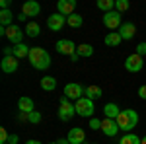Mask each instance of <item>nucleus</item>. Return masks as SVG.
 Instances as JSON below:
<instances>
[{"label": "nucleus", "instance_id": "f257e3e1", "mask_svg": "<svg viewBox=\"0 0 146 144\" xmlns=\"http://www.w3.org/2000/svg\"><path fill=\"white\" fill-rule=\"evenodd\" d=\"M27 58H29V62H31V66L35 70H47V68L51 66V55L47 53L43 47H31Z\"/></svg>", "mask_w": 146, "mask_h": 144}, {"label": "nucleus", "instance_id": "f03ea898", "mask_svg": "<svg viewBox=\"0 0 146 144\" xmlns=\"http://www.w3.org/2000/svg\"><path fill=\"white\" fill-rule=\"evenodd\" d=\"M115 121H117V125H119L121 131L131 133L136 125H138V113H136L135 109H123V111H121V115H119Z\"/></svg>", "mask_w": 146, "mask_h": 144}, {"label": "nucleus", "instance_id": "7ed1b4c3", "mask_svg": "<svg viewBox=\"0 0 146 144\" xmlns=\"http://www.w3.org/2000/svg\"><path fill=\"white\" fill-rule=\"evenodd\" d=\"M74 113H76V107H74V103H70L68 98H60L58 100V119L60 121H70L72 117H74Z\"/></svg>", "mask_w": 146, "mask_h": 144}, {"label": "nucleus", "instance_id": "20e7f679", "mask_svg": "<svg viewBox=\"0 0 146 144\" xmlns=\"http://www.w3.org/2000/svg\"><path fill=\"white\" fill-rule=\"evenodd\" d=\"M74 107H76V115H80V117H92V115H94V111H96L94 101L88 100L86 96H84L82 100L76 101V103H74Z\"/></svg>", "mask_w": 146, "mask_h": 144}, {"label": "nucleus", "instance_id": "39448f33", "mask_svg": "<svg viewBox=\"0 0 146 144\" xmlns=\"http://www.w3.org/2000/svg\"><path fill=\"white\" fill-rule=\"evenodd\" d=\"M84 92H86V88H82L78 82H70V84H66V86H64V98L74 100V103H76L78 100H82V98H84Z\"/></svg>", "mask_w": 146, "mask_h": 144}, {"label": "nucleus", "instance_id": "423d86ee", "mask_svg": "<svg viewBox=\"0 0 146 144\" xmlns=\"http://www.w3.org/2000/svg\"><path fill=\"white\" fill-rule=\"evenodd\" d=\"M125 68H127L129 72H140V70L144 68V56L136 55V53L129 55L127 60H125Z\"/></svg>", "mask_w": 146, "mask_h": 144}, {"label": "nucleus", "instance_id": "0eeeda50", "mask_svg": "<svg viewBox=\"0 0 146 144\" xmlns=\"http://www.w3.org/2000/svg\"><path fill=\"white\" fill-rule=\"evenodd\" d=\"M103 25L107 27V29H119L123 22H121V14L117 10H111L107 12V14H103Z\"/></svg>", "mask_w": 146, "mask_h": 144}, {"label": "nucleus", "instance_id": "6e6552de", "mask_svg": "<svg viewBox=\"0 0 146 144\" xmlns=\"http://www.w3.org/2000/svg\"><path fill=\"white\" fill-rule=\"evenodd\" d=\"M23 35H25V31H23L20 25H10V27H4V37H8L14 45H20L23 39Z\"/></svg>", "mask_w": 146, "mask_h": 144}, {"label": "nucleus", "instance_id": "1a4fd4ad", "mask_svg": "<svg viewBox=\"0 0 146 144\" xmlns=\"http://www.w3.org/2000/svg\"><path fill=\"white\" fill-rule=\"evenodd\" d=\"M55 49H56V53H60V55L72 56V55H76L78 45H74L70 39H58V41H56V45H55Z\"/></svg>", "mask_w": 146, "mask_h": 144}, {"label": "nucleus", "instance_id": "9d476101", "mask_svg": "<svg viewBox=\"0 0 146 144\" xmlns=\"http://www.w3.org/2000/svg\"><path fill=\"white\" fill-rule=\"evenodd\" d=\"M64 23H66V16H62V14H51L49 18H47V27L51 29V31H60L62 27H64Z\"/></svg>", "mask_w": 146, "mask_h": 144}, {"label": "nucleus", "instance_id": "9b49d317", "mask_svg": "<svg viewBox=\"0 0 146 144\" xmlns=\"http://www.w3.org/2000/svg\"><path fill=\"white\" fill-rule=\"evenodd\" d=\"M101 131L105 136H117L119 133V125L115 119H107V117H103V121H101Z\"/></svg>", "mask_w": 146, "mask_h": 144}, {"label": "nucleus", "instance_id": "f8f14e48", "mask_svg": "<svg viewBox=\"0 0 146 144\" xmlns=\"http://www.w3.org/2000/svg\"><path fill=\"white\" fill-rule=\"evenodd\" d=\"M56 10L58 14H62V16H72V14H76V0H58V4H56Z\"/></svg>", "mask_w": 146, "mask_h": 144}, {"label": "nucleus", "instance_id": "ddd939ff", "mask_svg": "<svg viewBox=\"0 0 146 144\" xmlns=\"http://www.w3.org/2000/svg\"><path fill=\"white\" fill-rule=\"evenodd\" d=\"M135 33H136V25L133 22H123V25L119 27V35H121V39H123V41L133 39Z\"/></svg>", "mask_w": 146, "mask_h": 144}, {"label": "nucleus", "instance_id": "4468645a", "mask_svg": "<svg viewBox=\"0 0 146 144\" xmlns=\"http://www.w3.org/2000/svg\"><path fill=\"white\" fill-rule=\"evenodd\" d=\"M0 66H2V70H4L6 74H12V72H16V70H18L20 62H18V58H16V56L12 55V56H4V58H2Z\"/></svg>", "mask_w": 146, "mask_h": 144}, {"label": "nucleus", "instance_id": "2eb2a0df", "mask_svg": "<svg viewBox=\"0 0 146 144\" xmlns=\"http://www.w3.org/2000/svg\"><path fill=\"white\" fill-rule=\"evenodd\" d=\"M66 138H68V142H70V144H82L84 140H86V133H84L80 127H74V129L68 131Z\"/></svg>", "mask_w": 146, "mask_h": 144}, {"label": "nucleus", "instance_id": "dca6fc26", "mask_svg": "<svg viewBox=\"0 0 146 144\" xmlns=\"http://www.w3.org/2000/svg\"><path fill=\"white\" fill-rule=\"evenodd\" d=\"M39 12H41V6H39V2H35V0H27L22 6V14H25L27 18L39 16Z\"/></svg>", "mask_w": 146, "mask_h": 144}, {"label": "nucleus", "instance_id": "f3484780", "mask_svg": "<svg viewBox=\"0 0 146 144\" xmlns=\"http://www.w3.org/2000/svg\"><path fill=\"white\" fill-rule=\"evenodd\" d=\"M18 109L22 111L23 115H29L31 111H35V103L31 98H27V96H23V98H20L18 100Z\"/></svg>", "mask_w": 146, "mask_h": 144}, {"label": "nucleus", "instance_id": "a211bd4d", "mask_svg": "<svg viewBox=\"0 0 146 144\" xmlns=\"http://www.w3.org/2000/svg\"><path fill=\"white\" fill-rule=\"evenodd\" d=\"M103 115H105L107 119H117V117L121 115V109H119L117 103H105V105H103Z\"/></svg>", "mask_w": 146, "mask_h": 144}, {"label": "nucleus", "instance_id": "6ab92c4d", "mask_svg": "<svg viewBox=\"0 0 146 144\" xmlns=\"http://www.w3.org/2000/svg\"><path fill=\"white\" fill-rule=\"evenodd\" d=\"M29 51H31V47H27L25 43H20L14 47V56L20 60V58H25V56H29Z\"/></svg>", "mask_w": 146, "mask_h": 144}, {"label": "nucleus", "instance_id": "aec40b11", "mask_svg": "<svg viewBox=\"0 0 146 144\" xmlns=\"http://www.w3.org/2000/svg\"><path fill=\"white\" fill-rule=\"evenodd\" d=\"M12 20H14L12 10H0V27H10V25H14Z\"/></svg>", "mask_w": 146, "mask_h": 144}, {"label": "nucleus", "instance_id": "412c9836", "mask_svg": "<svg viewBox=\"0 0 146 144\" xmlns=\"http://www.w3.org/2000/svg\"><path fill=\"white\" fill-rule=\"evenodd\" d=\"M121 35H119V31H111V33L105 35V45L107 47H119L121 45Z\"/></svg>", "mask_w": 146, "mask_h": 144}, {"label": "nucleus", "instance_id": "4be33fe9", "mask_svg": "<svg viewBox=\"0 0 146 144\" xmlns=\"http://www.w3.org/2000/svg\"><path fill=\"white\" fill-rule=\"evenodd\" d=\"M101 94H103V92H101L100 86H88V88H86V92H84V96H86L88 100H92V101L100 100Z\"/></svg>", "mask_w": 146, "mask_h": 144}, {"label": "nucleus", "instance_id": "5701e85b", "mask_svg": "<svg viewBox=\"0 0 146 144\" xmlns=\"http://www.w3.org/2000/svg\"><path fill=\"white\" fill-rule=\"evenodd\" d=\"M39 86L45 90V92H53V90L56 88V78H53V76H45V78H41Z\"/></svg>", "mask_w": 146, "mask_h": 144}, {"label": "nucleus", "instance_id": "b1692460", "mask_svg": "<svg viewBox=\"0 0 146 144\" xmlns=\"http://www.w3.org/2000/svg\"><path fill=\"white\" fill-rule=\"evenodd\" d=\"M39 31H41V27H39V23H37V22H29V23H27V27H25V35H27V37H37Z\"/></svg>", "mask_w": 146, "mask_h": 144}, {"label": "nucleus", "instance_id": "393cba45", "mask_svg": "<svg viewBox=\"0 0 146 144\" xmlns=\"http://www.w3.org/2000/svg\"><path fill=\"white\" fill-rule=\"evenodd\" d=\"M76 53H78V56H92L94 55V47L88 43H82V45H78Z\"/></svg>", "mask_w": 146, "mask_h": 144}, {"label": "nucleus", "instance_id": "a878e982", "mask_svg": "<svg viewBox=\"0 0 146 144\" xmlns=\"http://www.w3.org/2000/svg\"><path fill=\"white\" fill-rule=\"evenodd\" d=\"M140 140H142L140 136H136V134H133V133H127L123 138L119 140V144H140Z\"/></svg>", "mask_w": 146, "mask_h": 144}, {"label": "nucleus", "instance_id": "bb28decb", "mask_svg": "<svg viewBox=\"0 0 146 144\" xmlns=\"http://www.w3.org/2000/svg\"><path fill=\"white\" fill-rule=\"evenodd\" d=\"M66 23L70 25V27H80V25L84 23V18L78 16V14H72V16H68V18H66Z\"/></svg>", "mask_w": 146, "mask_h": 144}, {"label": "nucleus", "instance_id": "cd10ccee", "mask_svg": "<svg viewBox=\"0 0 146 144\" xmlns=\"http://www.w3.org/2000/svg\"><path fill=\"white\" fill-rule=\"evenodd\" d=\"M98 8L107 14V12H111L113 8H115V2H113V0H98Z\"/></svg>", "mask_w": 146, "mask_h": 144}, {"label": "nucleus", "instance_id": "c85d7f7f", "mask_svg": "<svg viewBox=\"0 0 146 144\" xmlns=\"http://www.w3.org/2000/svg\"><path fill=\"white\" fill-rule=\"evenodd\" d=\"M23 119H27V123H31V125H37V123H41V113L39 111H31L29 115H23Z\"/></svg>", "mask_w": 146, "mask_h": 144}, {"label": "nucleus", "instance_id": "c756f323", "mask_svg": "<svg viewBox=\"0 0 146 144\" xmlns=\"http://www.w3.org/2000/svg\"><path fill=\"white\" fill-rule=\"evenodd\" d=\"M131 8V2L129 0H115V10L119 12V14H123Z\"/></svg>", "mask_w": 146, "mask_h": 144}, {"label": "nucleus", "instance_id": "7c9ffc66", "mask_svg": "<svg viewBox=\"0 0 146 144\" xmlns=\"http://www.w3.org/2000/svg\"><path fill=\"white\" fill-rule=\"evenodd\" d=\"M90 129H92V131L101 129V121H100V119H96V117H92V119H90Z\"/></svg>", "mask_w": 146, "mask_h": 144}, {"label": "nucleus", "instance_id": "2f4dec72", "mask_svg": "<svg viewBox=\"0 0 146 144\" xmlns=\"http://www.w3.org/2000/svg\"><path fill=\"white\" fill-rule=\"evenodd\" d=\"M8 138H10L8 131H6V129H2V131H0V144H8Z\"/></svg>", "mask_w": 146, "mask_h": 144}, {"label": "nucleus", "instance_id": "473e14b6", "mask_svg": "<svg viewBox=\"0 0 146 144\" xmlns=\"http://www.w3.org/2000/svg\"><path fill=\"white\" fill-rule=\"evenodd\" d=\"M136 55H140V56L146 55V43H144V41H142V43H138V47H136Z\"/></svg>", "mask_w": 146, "mask_h": 144}, {"label": "nucleus", "instance_id": "72a5a7b5", "mask_svg": "<svg viewBox=\"0 0 146 144\" xmlns=\"http://www.w3.org/2000/svg\"><path fill=\"white\" fill-rule=\"evenodd\" d=\"M138 98L146 101V84H144V86H140V88H138Z\"/></svg>", "mask_w": 146, "mask_h": 144}, {"label": "nucleus", "instance_id": "f704fd0d", "mask_svg": "<svg viewBox=\"0 0 146 144\" xmlns=\"http://www.w3.org/2000/svg\"><path fill=\"white\" fill-rule=\"evenodd\" d=\"M8 144H18V134H10V138H8Z\"/></svg>", "mask_w": 146, "mask_h": 144}, {"label": "nucleus", "instance_id": "c9c22d12", "mask_svg": "<svg viewBox=\"0 0 146 144\" xmlns=\"http://www.w3.org/2000/svg\"><path fill=\"white\" fill-rule=\"evenodd\" d=\"M8 4H10L8 0H2V2H0V6H2V10H8Z\"/></svg>", "mask_w": 146, "mask_h": 144}, {"label": "nucleus", "instance_id": "e433bc0d", "mask_svg": "<svg viewBox=\"0 0 146 144\" xmlns=\"http://www.w3.org/2000/svg\"><path fill=\"white\" fill-rule=\"evenodd\" d=\"M16 18H18V20H20V22H25V20H27V16H25V14H18V16H16Z\"/></svg>", "mask_w": 146, "mask_h": 144}, {"label": "nucleus", "instance_id": "4c0bfd02", "mask_svg": "<svg viewBox=\"0 0 146 144\" xmlns=\"http://www.w3.org/2000/svg\"><path fill=\"white\" fill-rule=\"evenodd\" d=\"M56 144H70V142H68V138H58V142H56Z\"/></svg>", "mask_w": 146, "mask_h": 144}, {"label": "nucleus", "instance_id": "58836bf2", "mask_svg": "<svg viewBox=\"0 0 146 144\" xmlns=\"http://www.w3.org/2000/svg\"><path fill=\"white\" fill-rule=\"evenodd\" d=\"M78 58H80V56H78V53H76V55H72V56H70V60H72V62H76Z\"/></svg>", "mask_w": 146, "mask_h": 144}, {"label": "nucleus", "instance_id": "ea45409f", "mask_svg": "<svg viewBox=\"0 0 146 144\" xmlns=\"http://www.w3.org/2000/svg\"><path fill=\"white\" fill-rule=\"evenodd\" d=\"M25 144H43V142H39V140H27Z\"/></svg>", "mask_w": 146, "mask_h": 144}, {"label": "nucleus", "instance_id": "a19ab883", "mask_svg": "<svg viewBox=\"0 0 146 144\" xmlns=\"http://www.w3.org/2000/svg\"><path fill=\"white\" fill-rule=\"evenodd\" d=\"M140 144H146V136H142V140H140Z\"/></svg>", "mask_w": 146, "mask_h": 144}, {"label": "nucleus", "instance_id": "79ce46f5", "mask_svg": "<svg viewBox=\"0 0 146 144\" xmlns=\"http://www.w3.org/2000/svg\"><path fill=\"white\" fill-rule=\"evenodd\" d=\"M49 144H56V142H49Z\"/></svg>", "mask_w": 146, "mask_h": 144}, {"label": "nucleus", "instance_id": "37998d69", "mask_svg": "<svg viewBox=\"0 0 146 144\" xmlns=\"http://www.w3.org/2000/svg\"><path fill=\"white\" fill-rule=\"evenodd\" d=\"M92 144H96V142H92Z\"/></svg>", "mask_w": 146, "mask_h": 144}]
</instances>
